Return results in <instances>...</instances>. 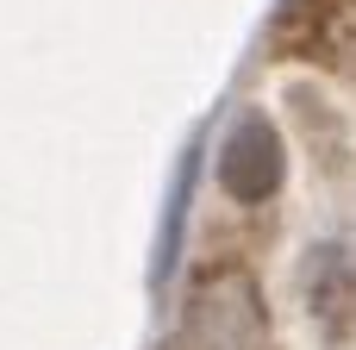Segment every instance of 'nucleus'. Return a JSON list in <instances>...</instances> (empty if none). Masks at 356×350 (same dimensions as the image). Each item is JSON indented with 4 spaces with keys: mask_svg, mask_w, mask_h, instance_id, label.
I'll return each mask as SVG.
<instances>
[{
    "mask_svg": "<svg viewBox=\"0 0 356 350\" xmlns=\"http://www.w3.org/2000/svg\"><path fill=\"white\" fill-rule=\"evenodd\" d=\"M288 113V188L294 232L282 263V319L294 350H356V125L350 106L319 81L282 88Z\"/></svg>",
    "mask_w": 356,
    "mask_h": 350,
    "instance_id": "f257e3e1",
    "label": "nucleus"
},
{
    "mask_svg": "<svg viewBox=\"0 0 356 350\" xmlns=\"http://www.w3.org/2000/svg\"><path fill=\"white\" fill-rule=\"evenodd\" d=\"M288 169H294L288 125H275V113H263V106H238L225 138H219V169H213L219 194L232 207L263 213V207H275L288 194Z\"/></svg>",
    "mask_w": 356,
    "mask_h": 350,
    "instance_id": "7ed1b4c3",
    "label": "nucleus"
},
{
    "mask_svg": "<svg viewBox=\"0 0 356 350\" xmlns=\"http://www.w3.org/2000/svg\"><path fill=\"white\" fill-rule=\"evenodd\" d=\"M156 350H275V319L257 294V276L250 269L200 276Z\"/></svg>",
    "mask_w": 356,
    "mask_h": 350,
    "instance_id": "f03ea898",
    "label": "nucleus"
},
{
    "mask_svg": "<svg viewBox=\"0 0 356 350\" xmlns=\"http://www.w3.org/2000/svg\"><path fill=\"white\" fill-rule=\"evenodd\" d=\"M325 44H338L332 56H338V75H344V88H350V113H356V0L338 13V19H332V25H325L319 50H325ZM319 50H313V56H319Z\"/></svg>",
    "mask_w": 356,
    "mask_h": 350,
    "instance_id": "20e7f679",
    "label": "nucleus"
}]
</instances>
